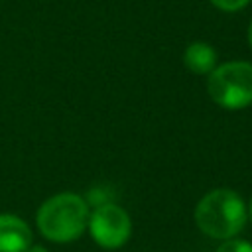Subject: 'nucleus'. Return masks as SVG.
I'll list each match as a JSON object with an SVG mask.
<instances>
[{
    "label": "nucleus",
    "mask_w": 252,
    "mask_h": 252,
    "mask_svg": "<svg viewBox=\"0 0 252 252\" xmlns=\"http://www.w3.org/2000/svg\"><path fill=\"white\" fill-rule=\"evenodd\" d=\"M246 213H248V220L252 222V197H250V201L246 203Z\"/></svg>",
    "instance_id": "10"
},
{
    "label": "nucleus",
    "mask_w": 252,
    "mask_h": 252,
    "mask_svg": "<svg viewBox=\"0 0 252 252\" xmlns=\"http://www.w3.org/2000/svg\"><path fill=\"white\" fill-rule=\"evenodd\" d=\"M211 100L224 110H242L252 104V63L234 59L217 65L207 75Z\"/></svg>",
    "instance_id": "3"
},
{
    "label": "nucleus",
    "mask_w": 252,
    "mask_h": 252,
    "mask_svg": "<svg viewBox=\"0 0 252 252\" xmlns=\"http://www.w3.org/2000/svg\"><path fill=\"white\" fill-rule=\"evenodd\" d=\"M193 219L197 228L215 240L236 238L248 222L246 203L234 191L226 187L211 189L195 205Z\"/></svg>",
    "instance_id": "2"
},
{
    "label": "nucleus",
    "mask_w": 252,
    "mask_h": 252,
    "mask_svg": "<svg viewBox=\"0 0 252 252\" xmlns=\"http://www.w3.org/2000/svg\"><path fill=\"white\" fill-rule=\"evenodd\" d=\"M32 238V228L22 217L0 213V252H26Z\"/></svg>",
    "instance_id": "5"
},
{
    "label": "nucleus",
    "mask_w": 252,
    "mask_h": 252,
    "mask_svg": "<svg viewBox=\"0 0 252 252\" xmlns=\"http://www.w3.org/2000/svg\"><path fill=\"white\" fill-rule=\"evenodd\" d=\"M217 252H252V242L244 238H228L220 242Z\"/></svg>",
    "instance_id": "7"
},
{
    "label": "nucleus",
    "mask_w": 252,
    "mask_h": 252,
    "mask_svg": "<svg viewBox=\"0 0 252 252\" xmlns=\"http://www.w3.org/2000/svg\"><path fill=\"white\" fill-rule=\"evenodd\" d=\"M87 230L91 238L104 250L122 248L132 236L130 215L116 203H102L89 215Z\"/></svg>",
    "instance_id": "4"
},
{
    "label": "nucleus",
    "mask_w": 252,
    "mask_h": 252,
    "mask_svg": "<svg viewBox=\"0 0 252 252\" xmlns=\"http://www.w3.org/2000/svg\"><path fill=\"white\" fill-rule=\"evenodd\" d=\"M183 63L193 75H209L219 65V55L211 43L191 41L183 51Z\"/></svg>",
    "instance_id": "6"
},
{
    "label": "nucleus",
    "mask_w": 252,
    "mask_h": 252,
    "mask_svg": "<svg viewBox=\"0 0 252 252\" xmlns=\"http://www.w3.org/2000/svg\"><path fill=\"white\" fill-rule=\"evenodd\" d=\"M26 252H49V250H47L45 246H39V244H33V242H32V244L26 248Z\"/></svg>",
    "instance_id": "9"
},
{
    "label": "nucleus",
    "mask_w": 252,
    "mask_h": 252,
    "mask_svg": "<svg viewBox=\"0 0 252 252\" xmlns=\"http://www.w3.org/2000/svg\"><path fill=\"white\" fill-rule=\"evenodd\" d=\"M246 35H248V43H250V47H252V20H250V24H248V32H246Z\"/></svg>",
    "instance_id": "11"
},
{
    "label": "nucleus",
    "mask_w": 252,
    "mask_h": 252,
    "mask_svg": "<svg viewBox=\"0 0 252 252\" xmlns=\"http://www.w3.org/2000/svg\"><path fill=\"white\" fill-rule=\"evenodd\" d=\"M217 10L220 12H228V14H234V12H240L242 8H246L250 4V0H209Z\"/></svg>",
    "instance_id": "8"
},
{
    "label": "nucleus",
    "mask_w": 252,
    "mask_h": 252,
    "mask_svg": "<svg viewBox=\"0 0 252 252\" xmlns=\"http://www.w3.org/2000/svg\"><path fill=\"white\" fill-rule=\"evenodd\" d=\"M89 215L91 207L83 195L63 191L47 197L39 205L35 213V224L45 240L55 244H67L85 234Z\"/></svg>",
    "instance_id": "1"
}]
</instances>
